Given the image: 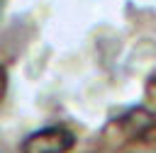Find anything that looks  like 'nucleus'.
<instances>
[{
  "mask_svg": "<svg viewBox=\"0 0 156 153\" xmlns=\"http://www.w3.org/2000/svg\"><path fill=\"white\" fill-rule=\"evenodd\" d=\"M76 146V134L66 126H44L22 141V153H66Z\"/></svg>",
  "mask_w": 156,
  "mask_h": 153,
  "instance_id": "obj_1",
  "label": "nucleus"
}]
</instances>
